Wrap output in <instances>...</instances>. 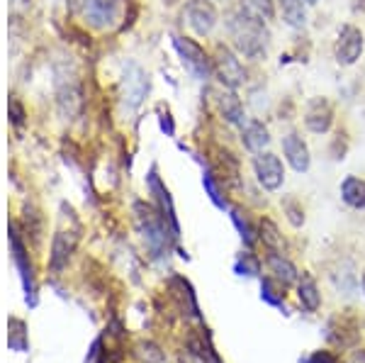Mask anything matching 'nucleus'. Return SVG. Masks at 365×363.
I'll return each mask as SVG.
<instances>
[{
  "mask_svg": "<svg viewBox=\"0 0 365 363\" xmlns=\"http://www.w3.org/2000/svg\"><path fill=\"white\" fill-rule=\"evenodd\" d=\"M229 44L246 61H266L268 49H270V29L268 22H263L261 17L251 15L249 10H244L237 5L234 10H229L225 20Z\"/></svg>",
  "mask_w": 365,
  "mask_h": 363,
  "instance_id": "f257e3e1",
  "label": "nucleus"
},
{
  "mask_svg": "<svg viewBox=\"0 0 365 363\" xmlns=\"http://www.w3.org/2000/svg\"><path fill=\"white\" fill-rule=\"evenodd\" d=\"M212 78L220 81V86L239 91L249 83V68L244 66L241 56L232 49V44H217L212 51Z\"/></svg>",
  "mask_w": 365,
  "mask_h": 363,
  "instance_id": "f03ea898",
  "label": "nucleus"
},
{
  "mask_svg": "<svg viewBox=\"0 0 365 363\" xmlns=\"http://www.w3.org/2000/svg\"><path fill=\"white\" fill-rule=\"evenodd\" d=\"M173 49L178 54L182 68L192 76L200 83H207L212 78V54L205 49L190 34H175L173 37Z\"/></svg>",
  "mask_w": 365,
  "mask_h": 363,
  "instance_id": "7ed1b4c3",
  "label": "nucleus"
},
{
  "mask_svg": "<svg viewBox=\"0 0 365 363\" xmlns=\"http://www.w3.org/2000/svg\"><path fill=\"white\" fill-rule=\"evenodd\" d=\"M180 17L195 37H210L220 25V10L215 0H185Z\"/></svg>",
  "mask_w": 365,
  "mask_h": 363,
  "instance_id": "20e7f679",
  "label": "nucleus"
},
{
  "mask_svg": "<svg viewBox=\"0 0 365 363\" xmlns=\"http://www.w3.org/2000/svg\"><path fill=\"white\" fill-rule=\"evenodd\" d=\"M253 175H256L258 185L268 193H275L282 188L285 183V163L275 151H261V154H253L251 159Z\"/></svg>",
  "mask_w": 365,
  "mask_h": 363,
  "instance_id": "39448f33",
  "label": "nucleus"
},
{
  "mask_svg": "<svg viewBox=\"0 0 365 363\" xmlns=\"http://www.w3.org/2000/svg\"><path fill=\"white\" fill-rule=\"evenodd\" d=\"M365 49V34L356 25H341L336 34V44H334V58L339 66H353L358 58L363 56Z\"/></svg>",
  "mask_w": 365,
  "mask_h": 363,
  "instance_id": "423d86ee",
  "label": "nucleus"
},
{
  "mask_svg": "<svg viewBox=\"0 0 365 363\" xmlns=\"http://www.w3.org/2000/svg\"><path fill=\"white\" fill-rule=\"evenodd\" d=\"M125 0H83L81 13L93 29H110L120 22Z\"/></svg>",
  "mask_w": 365,
  "mask_h": 363,
  "instance_id": "0eeeda50",
  "label": "nucleus"
},
{
  "mask_svg": "<svg viewBox=\"0 0 365 363\" xmlns=\"http://www.w3.org/2000/svg\"><path fill=\"white\" fill-rule=\"evenodd\" d=\"M122 101L129 110H139V105L144 103L146 93H149V73L139 66V63L129 61L122 73Z\"/></svg>",
  "mask_w": 365,
  "mask_h": 363,
  "instance_id": "6e6552de",
  "label": "nucleus"
},
{
  "mask_svg": "<svg viewBox=\"0 0 365 363\" xmlns=\"http://www.w3.org/2000/svg\"><path fill=\"white\" fill-rule=\"evenodd\" d=\"M212 103H215L217 115H220L229 127H237L239 130V127L246 122L244 101H241L239 93L232 91V88H225V86L215 88V93H212Z\"/></svg>",
  "mask_w": 365,
  "mask_h": 363,
  "instance_id": "1a4fd4ad",
  "label": "nucleus"
},
{
  "mask_svg": "<svg viewBox=\"0 0 365 363\" xmlns=\"http://www.w3.org/2000/svg\"><path fill=\"white\" fill-rule=\"evenodd\" d=\"M334 117H336V108L329 98H312L304 108V127L312 134H327L334 127Z\"/></svg>",
  "mask_w": 365,
  "mask_h": 363,
  "instance_id": "9d476101",
  "label": "nucleus"
},
{
  "mask_svg": "<svg viewBox=\"0 0 365 363\" xmlns=\"http://www.w3.org/2000/svg\"><path fill=\"white\" fill-rule=\"evenodd\" d=\"M282 156H285L287 166L292 168L295 173H307L312 168V151L309 144L304 142V137L299 132H287L282 137Z\"/></svg>",
  "mask_w": 365,
  "mask_h": 363,
  "instance_id": "9b49d317",
  "label": "nucleus"
},
{
  "mask_svg": "<svg viewBox=\"0 0 365 363\" xmlns=\"http://www.w3.org/2000/svg\"><path fill=\"white\" fill-rule=\"evenodd\" d=\"M239 139H241V144H244V149L249 151V154H261V151H268L270 142H273L268 125L263 120H258V117H246V122L239 127Z\"/></svg>",
  "mask_w": 365,
  "mask_h": 363,
  "instance_id": "f8f14e48",
  "label": "nucleus"
},
{
  "mask_svg": "<svg viewBox=\"0 0 365 363\" xmlns=\"http://www.w3.org/2000/svg\"><path fill=\"white\" fill-rule=\"evenodd\" d=\"M278 5V15L290 29H302L307 25V8L304 0H275Z\"/></svg>",
  "mask_w": 365,
  "mask_h": 363,
  "instance_id": "ddd939ff",
  "label": "nucleus"
},
{
  "mask_svg": "<svg viewBox=\"0 0 365 363\" xmlns=\"http://www.w3.org/2000/svg\"><path fill=\"white\" fill-rule=\"evenodd\" d=\"M341 200L351 210H365V180L358 175H346L341 180Z\"/></svg>",
  "mask_w": 365,
  "mask_h": 363,
  "instance_id": "4468645a",
  "label": "nucleus"
},
{
  "mask_svg": "<svg viewBox=\"0 0 365 363\" xmlns=\"http://www.w3.org/2000/svg\"><path fill=\"white\" fill-rule=\"evenodd\" d=\"M268 266H270V271H273L275 280L282 283V285L295 283V280L299 278L295 263L287 259L285 254H278V251H268Z\"/></svg>",
  "mask_w": 365,
  "mask_h": 363,
  "instance_id": "2eb2a0df",
  "label": "nucleus"
},
{
  "mask_svg": "<svg viewBox=\"0 0 365 363\" xmlns=\"http://www.w3.org/2000/svg\"><path fill=\"white\" fill-rule=\"evenodd\" d=\"M297 297L307 312H317V310H319L322 295H319V288H317V280L312 278L309 273H302V276L297 278Z\"/></svg>",
  "mask_w": 365,
  "mask_h": 363,
  "instance_id": "dca6fc26",
  "label": "nucleus"
},
{
  "mask_svg": "<svg viewBox=\"0 0 365 363\" xmlns=\"http://www.w3.org/2000/svg\"><path fill=\"white\" fill-rule=\"evenodd\" d=\"M258 239H261L263 244H266L268 251H278V254H285L282 251V234L278 230V225H275L273 220H261V225H258Z\"/></svg>",
  "mask_w": 365,
  "mask_h": 363,
  "instance_id": "f3484780",
  "label": "nucleus"
},
{
  "mask_svg": "<svg viewBox=\"0 0 365 363\" xmlns=\"http://www.w3.org/2000/svg\"><path fill=\"white\" fill-rule=\"evenodd\" d=\"M239 5L244 10H249L251 15L261 17L268 25L278 17V5H275V0H239Z\"/></svg>",
  "mask_w": 365,
  "mask_h": 363,
  "instance_id": "a211bd4d",
  "label": "nucleus"
},
{
  "mask_svg": "<svg viewBox=\"0 0 365 363\" xmlns=\"http://www.w3.org/2000/svg\"><path fill=\"white\" fill-rule=\"evenodd\" d=\"M202 185H205V190L210 193L212 203H215L217 208H222V210H227V208H229V205H227V200H225V198H222L220 180L215 178V173H212V171H205V175H202Z\"/></svg>",
  "mask_w": 365,
  "mask_h": 363,
  "instance_id": "6ab92c4d",
  "label": "nucleus"
},
{
  "mask_svg": "<svg viewBox=\"0 0 365 363\" xmlns=\"http://www.w3.org/2000/svg\"><path fill=\"white\" fill-rule=\"evenodd\" d=\"M232 213V220H234V225H237V230L241 232V239H244V244H249V247H253L256 244V239H258V234H256V230L249 225V220L244 218V215L239 213V210H229Z\"/></svg>",
  "mask_w": 365,
  "mask_h": 363,
  "instance_id": "aec40b11",
  "label": "nucleus"
},
{
  "mask_svg": "<svg viewBox=\"0 0 365 363\" xmlns=\"http://www.w3.org/2000/svg\"><path fill=\"white\" fill-rule=\"evenodd\" d=\"M304 3H307V5H309V8H314V5H317V3H319V0H304Z\"/></svg>",
  "mask_w": 365,
  "mask_h": 363,
  "instance_id": "412c9836",
  "label": "nucleus"
},
{
  "mask_svg": "<svg viewBox=\"0 0 365 363\" xmlns=\"http://www.w3.org/2000/svg\"><path fill=\"white\" fill-rule=\"evenodd\" d=\"M66 3H76L81 8V5H83V0H66Z\"/></svg>",
  "mask_w": 365,
  "mask_h": 363,
  "instance_id": "4be33fe9",
  "label": "nucleus"
},
{
  "mask_svg": "<svg viewBox=\"0 0 365 363\" xmlns=\"http://www.w3.org/2000/svg\"><path fill=\"white\" fill-rule=\"evenodd\" d=\"M361 285H363V292H365V273H363V278H361Z\"/></svg>",
  "mask_w": 365,
  "mask_h": 363,
  "instance_id": "5701e85b",
  "label": "nucleus"
}]
</instances>
